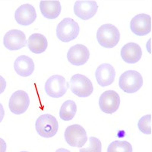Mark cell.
Segmentation results:
<instances>
[{
  "label": "cell",
  "mask_w": 152,
  "mask_h": 152,
  "mask_svg": "<svg viewBox=\"0 0 152 152\" xmlns=\"http://www.w3.org/2000/svg\"><path fill=\"white\" fill-rule=\"evenodd\" d=\"M77 112V106L75 101L66 100L62 104L59 110V117L64 121H70L75 116Z\"/></svg>",
  "instance_id": "cell-20"
},
{
  "label": "cell",
  "mask_w": 152,
  "mask_h": 152,
  "mask_svg": "<svg viewBox=\"0 0 152 152\" xmlns=\"http://www.w3.org/2000/svg\"><path fill=\"white\" fill-rule=\"evenodd\" d=\"M120 105V97L117 92L109 90L104 91L99 99L100 110L107 114H112L119 109Z\"/></svg>",
  "instance_id": "cell-8"
},
{
  "label": "cell",
  "mask_w": 152,
  "mask_h": 152,
  "mask_svg": "<svg viewBox=\"0 0 152 152\" xmlns=\"http://www.w3.org/2000/svg\"><path fill=\"white\" fill-rule=\"evenodd\" d=\"M15 18L20 25H31L37 18L36 10L31 4H24L16 9L15 12Z\"/></svg>",
  "instance_id": "cell-14"
},
{
  "label": "cell",
  "mask_w": 152,
  "mask_h": 152,
  "mask_svg": "<svg viewBox=\"0 0 152 152\" xmlns=\"http://www.w3.org/2000/svg\"><path fill=\"white\" fill-rule=\"evenodd\" d=\"M69 84L66 78L59 75H55L47 79L45 84V91L53 98L62 97L69 89Z\"/></svg>",
  "instance_id": "cell-5"
},
{
  "label": "cell",
  "mask_w": 152,
  "mask_h": 152,
  "mask_svg": "<svg viewBox=\"0 0 152 152\" xmlns=\"http://www.w3.org/2000/svg\"><path fill=\"white\" fill-rule=\"evenodd\" d=\"M56 152H71V151L66 148H59L58 150L56 151Z\"/></svg>",
  "instance_id": "cell-27"
},
{
  "label": "cell",
  "mask_w": 152,
  "mask_h": 152,
  "mask_svg": "<svg viewBox=\"0 0 152 152\" xmlns=\"http://www.w3.org/2000/svg\"><path fill=\"white\" fill-rule=\"evenodd\" d=\"M95 77L101 87H107L113 84L116 77L115 69L109 63H103L97 67Z\"/></svg>",
  "instance_id": "cell-15"
},
{
  "label": "cell",
  "mask_w": 152,
  "mask_h": 152,
  "mask_svg": "<svg viewBox=\"0 0 152 152\" xmlns=\"http://www.w3.org/2000/svg\"><path fill=\"white\" fill-rule=\"evenodd\" d=\"M97 40L104 48H113L118 44L120 33L116 26L111 24H103L97 31Z\"/></svg>",
  "instance_id": "cell-1"
},
{
  "label": "cell",
  "mask_w": 152,
  "mask_h": 152,
  "mask_svg": "<svg viewBox=\"0 0 152 152\" xmlns=\"http://www.w3.org/2000/svg\"><path fill=\"white\" fill-rule=\"evenodd\" d=\"M36 131L43 138H52L58 132L59 123L55 116L50 114H43L37 119L35 123Z\"/></svg>",
  "instance_id": "cell-4"
},
{
  "label": "cell",
  "mask_w": 152,
  "mask_h": 152,
  "mask_svg": "<svg viewBox=\"0 0 152 152\" xmlns=\"http://www.w3.org/2000/svg\"><path fill=\"white\" fill-rule=\"evenodd\" d=\"M6 88V81L2 76L0 75V94L3 93Z\"/></svg>",
  "instance_id": "cell-24"
},
{
  "label": "cell",
  "mask_w": 152,
  "mask_h": 152,
  "mask_svg": "<svg viewBox=\"0 0 152 152\" xmlns=\"http://www.w3.org/2000/svg\"><path fill=\"white\" fill-rule=\"evenodd\" d=\"M98 5L95 1H76L74 12L77 17L82 20H89L97 13Z\"/></svg>",
  "instance_id": "cell-12"
},
{
  "label": "cell",
  "mask_w": 152,
  "mask_h": 152,
  "mask_svg": "<svg viewBox=\"0 0 152 152\" xmlns=\"http://www.w3.org/2000/svg\"><path fill=\"white\" fill-rule=\"evenodd\" d=\"M21 152H28V151H21Z\"/></svg>",
  "instance_id": "cell-28"
},
{
  "label": "cell",
  "mask_w": 152,
  "mask_h": 152,
  "mask_svg": "<svg viewBox=\"0 0 152 152\" xmlns=\"http://www.w3.org/2000/svg\"><path fill=\"white\" fill-rule=\"evenodd\" d=\"M30 105V98L28 93L19 90L12 94L9 99V107L12 113L20 115L25 113Z\"/></svg>",
  "instance_id": "cell-9"
},
{
  "label": "cell",
  "mask_w": 152,
  "mask_h": 152,
  "mask_svg": "<svg viewBox=\"0 0 152 152\" xmlns=\"http://www.w3.org/2000/svg\"><path fill=\"white\" fill-rule=\"evenodd\" d=\"M70 88L74 94L78 97H88L93 93L92 82L88 77L81 74H76L70 80Z\"/></svg>",
  "instance_id": "cell-6"
},
{
  "label": "cell",
  "mask_w": 152,
  "mask_h": 152,
  "mask_svg": "<svg viewBox=\"0 0 152 152\" xmlns=\"http://www.w3.org/2000/svg\"><path fill=\"white\" fill-rule=\"evenodd\" d=\"M130 28L137 36H145L151 31V18L147 14H138L131 20Z\"/></svg>",
  "instance_id": "cell-10"
},
{
  "label": "cell",
  "mask_w": 152,
  "mask_h": 152,
  "mask_svg": "<svg viewBox=\"0 0 152 152\" xmlns=\"http://www.w3.org/2000/svg\"><path fill=\"white\" fill-rule=\"evenodd\" d=\"M143 85L142 75L135 70H128L120 75L119 86L126 93L133 94L138 91Z\"/></svg>",
  "instance_id": "cell-2"
},
{
  "label": "cell",
  "mask_w": 152,
  "mask_h": 152,
  "mask_svg": "<svg viewBox=\"0 0 152 152\" xmlns=\"http://www.w3.org/2000/svg\"><path fill=\"white\" fill-rule=\"evenodd\" d=\"M122 59L126 63L134 64L140 60L142 56V51L140 46L135 43H128L121 49Z\"/></svg>",
  "instance_id": "cell-16"
},
{
  "label": "cell",
  "mask_w": 152,
  "mask_h": 152,
  "mask_svg": "<svg viewBox=\"0 0 152 152\" xmlns=\"http://www.w3.org/2000/svg\"><path fill=\"white\" fill-rule=\"evenodd\" d=\"M107 152H132V146L127 141H114L108 146Z\"/></svg>",
  "instance_id": "cell-21"
},
{
  "label": "cell",
  "mask_w": 152,
  "mask_h": 152,
  "mask_svg": "<svg viewBox=\"0 0 152 152\" xmlns=\"http://www.w3.org/2000/svg\"><path fill=\"white\" fill-rule=\"evenodd\" d=\"M138 127L141 132L145 135L151 134V115L148 114L142 116L138 123Z\"/></svg>",
  "instance_id": "cell-22"
},
{
  "label": "cell",
  "mask_w": 152,
  "mask_h": 152,
  "mask_svg": "<svg viewBox=\"0 0 152 152\" xmlns=\"http://www.w3.org/2000/svg\"><path fill=\"white\" fill-rule=\"evenodd\" d=\"M64 135L66 142L72 147L81 148L88 141L86 131L82 126L78 124L68 126Z\"/></svg>",
  "instance_id": "cell-7"
},
{
  "label": "cell",
  "mask_w": 152,
  "mask_h": 152,
  "mask_svg": "<svg viewBox=\"0 0 152 152\" xmlns=\"http://www.w3.org/2000/svg\"><path fill=\"white\" fill-rule=\"evenodd\" d=\"M90 146L86 148L80 149L79 152H101L102 151V145L97 138L90 137Z\"/></svg>",
  "instance_id": "cell-23"
},
{
  "label": "cell",
  "mask_w": 152,
  "mask_h": 152,
  "mask_svg": "<svg viewBox=\"0 0 152 152\" xmlns=\"http://www.w3.org/2000/svg\"><path fill=\"white\" fill-rule=\"evenodd\" d=\"M90 52L88 49L82 44H76L69 49L67 53V59L74 66H82L88 61Z\"/></svg>",
  "instance_id": "cell-13"
},
{
  "label": "cell",
  "mask_w": 152,
  "mask_h": 152,
  "mask_svg": "<svg viewBox=\"0 0 152 152\" xmlns=\"http://www.w3.org/2000/svg\"><path fill=\"white\" fill-rule=\"evenodd\" d=\"M80 28L72 18H66L59 23L56 28V36L61 41L68 43L75 40L79 34Z\"/></svg>",
  "instance_id": "cell-3"
},
{
  "label": "cell",
  "mask_w": 152,
  "mask_h": 152,
  "mask_svg": "<svg viewBox=\"0 0 152 152\" xmlns=\"http://www.w3.org/2000/svg\"><path fill=\"white\" fill-rule=\"evenodd\" d=\"M6 148H7L6 143L2 138H0V152H5Z\"/></svg>",
  "instance_id": "cell-25"
},
{
  "label": "cell",
  "mask_w": 152,
  "mask_h": 152,
  "mask_svg": "<svg viewBox=\"0 0 152 152\" xmlns=\"http://www.w3.org/2000/svg\"><path fill=\"white\" fill-rule=\"evenodd\" d=\"M4 116H5V110H4L2 104H0V123L3 120Z\"/></svg>",
  "instance_id": "cell-26"
},
{
  "label": "cell",
  "mask_w": 152,
  "mask_h": 152,
  "mask_svg": "<svg viewBox=\"0 0 152 152\" xmlns=\"http://www.w3.org/2000/svg\"><path fill=\"white\" fill-rule=\"evenodd\" d=\"M3 43L8 50H18L26 46V36L20 30H11L4 36Z\"/></svg>",
  "instance_id": "cell-11"
},
{
  "label": "cell",
  "mask_w": 152,
  "mask_h": 152,
  "mask_svg": "<svg viewBox=\"0 0 152 152\" xmlns=\"http://www.w3.org/2000/svg\"><path fill=\"white\" fill-rule=\"evenodd\" d=\"M40 9L43 17L55 19L60 15L62 6L59 1H40Z\"/></svg>",
  "instance_id": "cell-18"
},
{
  "label": "cell",
  "mask_w": 152,
  "mask_h": 152,
  "mask_svg": "<svg viewBox=\"0 0 152 152\" xmlns=\"http://www.w3.org/2000/svg\"><path fill=\"white\" fill-rule=\"evenodd\" d=\"M48 46L47 38L40 34L35 33L31 34L28 40V47L31 52L40 54L45 52Z\"/></svg>",
  "instance_id": "cell-19"
},
{
  "label": "cell",
  "mask_w": 152,
  "mask_h": 152,
  "mask_svg": "<svg viewBox=\"0 0 152 152\" xmlns=\"http://www.w3.org/2000/svg\"><path fill=\"white\" fill-rule=\"evenodd\" d=\"M14 69L18 75L28 77L34 73V62L28 56H20L15 61Z\"/></svg>",
  "instance_id": "cell-17"
}]
</instances>
